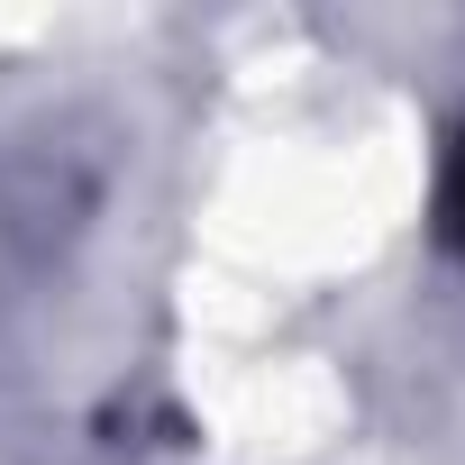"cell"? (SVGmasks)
Here are the masks:
<instances>
[{"label":"cell","instance_id":"obj_1","mask_svg":"<svg viewBox=\"0 0 465 465\" xmlns=\"http://www.w3.org/2000/svg\"><path fill=\"white\" fill-rule=\"evenodd\" d=\"M456 219H465V164H456Z\"/></svg>","mask_w":465,"mask_h":465}]
</instances>
